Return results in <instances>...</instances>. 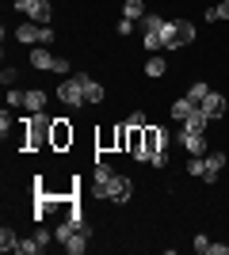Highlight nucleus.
<instances>
[{"label": "nucleus", "instance_id": "nucleus-3", "mask_svg": "<svg viewBox=\"0 0 229 255\" xmlns=\"http://www.w3.org/2000/svg\"><path fill=\"white\" fill-rule=\"evenodd\" d=\"M180 145H184L187 156H207V152H210V137L203 133V129H187V126H180Z\"/></svg>", "mask_w": 229, "mask_h": 255}, {"label": "nucleus", "instance_id": "nucleus-32", "mask_svg": "<svg viewBox=\"0 0 229 255\" xmlns=\"http://www.w3.org/2000/svg\"><path fill=\"white\" fill-rule=\"evenodd\" d=\"M149 164H153V168H168V152H153V156H149Z\"/></svg>", "mask_w": 229, "mask_h": 255}, {"label": "nucleus", "instance_id": "nucleus-31", "mask_svg": "<svg viewBox=\"0 0 229 255\" xmlns=\"http://www.w3.org/2000/svg\"><path fill=\"white\" fill-rule=\"evenodd\" d=\"M134 27H138V23H134V19H126V15H122V19H119V27H115V34H122V38H126V34H130Z\"/></svg>", "mask_w": 229, "mask_h": 255}, {"label": "nucleus", "instance_id": "nucleus-19", "mask_svg": "<svg viewBox=\"0 0 229 255\" xmlns=\"http://www.w3.org/2000/svg\"><path fill=\"white\" fill-rule=\"evenodd\" d=\"M168 73V61H164L161 53H153L149 61H145V76H149V80H157V76H164Z\"/></svg>", "mask_w": 229, "mask_h": 255}, {"label": "nucleus", "instance_id": "nucleus-8", "mask_svg": "<svg viewBox=\"0 0 229 255\" xmlns=\"http://www.w3.org/2000/svg\"><path fill=\"white\" fill-rule=\"evenodd\" d=\"M222 168H226V152H222V149H210L207 156H203V183H218Z\"/></svg>", "mask_w": 229, "mask_h": 255}, {"label": "nucleus", "instance_id": "nucleus-5", "mask_svg": "<svg viewBox=\"0 0 229 255\" xmlns=\"http://www.w3.org/2000/svg\"><path fill=\"white\" fill-rule=\"evenodd\" d=\"M130 198H134V179H130V175H119V171H115V179L107 183V202L126 206Z\"/></svg>", "mask_w": 229, "mask_h": 255}, {"label": "nucleus", "instance_id": "nucleus-37", "mask_svg": "<svg viewBox=\"0 0 229 255\" xmlns=\"http://www.w3.org/2000/svg\"><path fill=\"white\" fill-rule=\"evenodd\" d=\"M50 236H54V233H46V229H38V233H34V240H38V244L46 248V244H50Z\"/></svg>", "mask_w": 229, "mask_h": 255}, {"label": "nucleus", "instance_id": "nucleus-33", "mask_svg": "<svg viewBox=\"0 0 229 255\" xmlns=\"http://www.w3.org/2000/svg\"><path fill=\"white\" fill-rule=\"evenodd\" d=\"M15 76H19V73H15V69H11V65H8V69L0 73V84H4V88H8V84H15Z\"/></svg>", "mask_w": 229, "mask_h": 255}, {"label": "nucleus", "instance_id": "nucleus-11", "mask_svg": "<svg viewBox=\"0 0 229 255\" xmlns=\"http://www.w3.org/2000/svg\"><path fill=\"white\" fill-rule=\"evenodd\" d=\"M27 61H31V69H38V73H46V69H54V53H50V46H31V57H27Z\"/></svg>", "mask_w": 229, "mask_h": 255}, {"label": "nucleus", "instance_id": "nucleus-10", "mask_svg": "<svg viewBox=\"0 0 229 255\" xmlns=\"http://www.w3.org/2000/svg\"><path fill=\"white\" fill-rule=\"evenodd\" d=\"M115 179V171L107 168V164H96V171H92V183H88V191L96 194V198H107V183Z\"/></svg>", "mask_w": 229, "mask_h": 255}, {"label": "nucleus", "instance_id": "nucleus-28", "mask_svg": "<svg viewBox=\"0 0 229 255\" xmlns=\"http://www.w3.org/2000/svg\"><path fill=\"white\" fill-rule=\"evenodd\" d=\"M161 15H157V11H149V15H145V19H142V31H161Z\"/></svg>", "mask_w": 229, "mask_h": 255}, {"label": "nucleus", "instance_id": "nucleus-29", "mask_svg": "<svg viewBox=\"0 0 229 255\" xmlns=\"http://www.w3.org/2000/svg\"><path fill=\"white\" fill-rule=\"evenodd\" d=\"M126 126H138V129H145V126H149V118H145V111H130V118H126Z\"/></svg>", "mask_w": 229, "mask_h": 255}, {"label": "nucleus", "instance_id": "nucleus-25", "mask_svg": "<svg viewBox=\"0 0 229 255\" xmlns=\"http://www.w3.org/2000/svg\"><path fill=\"white\" fill-rule=\"evenodd\" d=\"M15 252H19V255H38V252H42V244L31 236V240H19V248H15Z\"/></svg>", "mask_w": 229, "mask_h": 255}, {"label": "nucleus", "instance_id": "nucleus-7", "mask_svg": "<svg viewBox=\"0 0 229 255\" xmlns=\"http://www.w3.org/2000/svg\"><path fill=\"white\" fill-rule=\"evenodd\" d=\"M142 137H145V160H149L153 152L168 149V141H172V133H168L164 126H145V129H142Z\"/></svg>", "mask_w": 229, "mask_h": 255}, {"label": "nucleus", "instance_id": "nucleus-23", "mask_svg": "<svg viewBox=\"0 0 229 255\" xmlns=\"http://www.w3.org/2000/svg\"><path fill=\"white\" fill-rule=\"evenodd\" d=\"M207 96H210V84H207V80H195V84L187 88V99H195V103H203Z\"/></svg>", "mask_w": 229, "mask_h": 255}, {"label": "nucleus", "instance_id": "nucleus-35", "mask_svg": "<svg viewBox=\"0 0 229 255\" xmlns=\"http://www.w3.org/2000/svg\"><path fill=\"white\" fill-rule=\"evenodd\" d=\"M214 8H218V19H229V0H218Z\"/></svg>", "mask_w": 229, "mask_h": 255}, {"label": "nucleus", "instance_id": "nucleus-18", "mask_svg": "<svg viewBox=\"0 0 229 255\" xmlns=\"http://www.w3.org/2000/svg\"><path fill=\"white\" fill-rule=\"evenodd\" d=\"M122 15L134 23H142L145 15H149V8H145V0H122Z\"/></svg>", "mask_w": 229, "mask_h": 255}, {"label": "nucleus", "instance_id": "nucleus-6", "mask_svg": "<svg viewBox=\"0 0 229 255\" xmlns=\"http://www.w3.org/2000/svg\"><path fill=\"white\" fill-rule=\"evenodd\" d=\"M73 126H69V118H54V133H50V152H65L73 149Z\"/></svg>", "mask_w": 229, "mask_h": 255}, {"label": "nucleus", "instance_id": "nucleus-30", "mask_svg": "<svg viewBox=\"0 0 229 255\" xmlns=\"http://www.w3.org/2000/svg\"><path fill=\"white\" fill-rule=\"evenodd\" d=\"M191 248H195V252H203V255H207V252H210V236H207V233H199L195 240H191Z\"/></svg>", "mask_w": 229, "mask_h": 255}, {"label": "nucleus", "instance_id": "nucleus-17", "mask_svg": "<svg viewBox=\"0 0 229 255\" xmlns=\"http://www.w3.org/2000/svg\"><path fill=\"white\" fill-rule=\"evenodd\" d=\"M195 107H199L195 99H187V96H184V99H172V107H168V115H172L176 122H187V118H191V111H195Z\"/></svg>", "mask_w": 229, "mask_h": 255}, {"label": "nucleus", "instance_id": "nucleus-27", "mask_svg": "<svg viewBox=\"0 0 229 255\" xmlns=\"http://www.w3.org/2000/svg\"><path fill=\"white\" fill-rule=\"evenodd\" d=\"M187 175L203 179V156H187Z\"/></svg>", "mask_w": 229, "mask_h": 255}, {"label": "nucleus", "instance_id": "nucleus-16", "mask_svg": "<svg viewBox=\"0 0 229 255\" xmlns=\"http://www.w3.org/2000/svg\"><path fill=\"white\" fill-rule=\"evenodd\" d=\"M96 149H99V152H107V149H119V126H115V129H111V126L96 129Z\"/></svg>", "mask_w": 229, "mask_h": 255}, {"label": "nucleus", "instance_id": "nucleus-2", "mask_svg": "<svg viewBox=\"0 0 229 255\" xmlns=\"http://www.w3.org/2000/svg\"><path fill=\"white\" fill-rule=\"evenodd\" d=\"M57 99H61V103L65 107H88L84 103V80H80V73H73V76H65V80H61V84H57V92H54Z\"/></svg>", "mask_w": 229, "mask_h": 255}, {"label": "nucleus", "instance_id": "nucleus-4", "mask_svg": "<svg viewBox=\"0 0 229 255\" xmlns=\"http://www.w3.org/2000/svg\"><path fill=\"white\" fill-rule=\"evenodd\" d=\"M15 11H23L31 23H50V19H54L50 0H15Z\"/></svg>", "mask_w": 229, "mask_h": 255}, {"label": "nucleus", "instance_id": "nucleus-20", "mask_svg": "<svg viewBox=\"0 0 229 255\" xmlns=\"http://www.w3.org/2000/svg\"><path fill=\"white\" fill-rule=\"evenodd\" d=\"M176 31H180V38H184L187 46H191V42L199 38V27H195L191 19H176Z\"/></svg>", "mask_w": 229, "mask_h": 255}, {"label": "nucleus", "instance_id": "nucleus-22", "mask_svg": "<svg viewBox=\"0 0 229 255\" xmlns=\"http://www.w3.org/2000/svg\"><path fill=\"white\" fill-rule=\"evenodd\" d=\"M15 248H19V236H15V229L4 225V229H0V252H15Z\"/></svg>", "mask_w": 229, "mask_h": 255}, {"label": "nucleus", "instance_id": "nucleus-13", "mask_svg": "<svg viewBox=\"0 0 229 255\" xmlns=\"http://www.w3.org/2000/svg\"><path fill=\"white\" fill-rule=\"evenodd\" d=\"M46 103H50V92H42V88H27V96H23V107H27L31 115L46 111Z\"/></svg>", "mask_w": 229, "mask_h": 255}, {"label": "nucleus", "instance_id": "nucleus-12", "mask_svg": "<svg viewBox=\"0 0 229 255\" xmlns=\"http://www.w3.org/2000/svg\"><path fill=\"white\" fill-rule=\"evenodd\" d=\"M161 38H164V50L172 53V50H184V38H180V31H176V19H164L161 23Z\"/></svg>", "mask_w": 229, "mask_h": 255}, {"label": "nucleus", "instance_id": "nucleus-15", "mask_svg": "<svg viewBox=\"0 0 229 255\" xmlns=\"http://www.w3.org/2000/svg\"><path fill=\"white\" fill-rule=\"evenodd\" d=\"M88 240H92V233H84V229H76V233L69 236V240H65L61 248H65L69 255H84V252H88Z\"/></svg>", "mask_w": 229, "mask_h": 255}, {"label": "nucleus", "instance_id": "nucleus-9", "mask_svg": "<svg viewBox=\"0 0 229 255\" xmlns=\"http://www.w3.org/2000/svg\"><path fill=\"white\" fill-rule=\"evenodd\" d=\"M199 107H203V115H207L210 122H218V118H222V115H226V111H229L226 96H222V92H214V88H210V96L203 99V103H199Z\"/></svg>", "mask_w": 229, "mask_h": 255}, {"label": "nucleus", "instance_id": "nucleus-34", "mask_svg": "<svg viewBox=\"0 0 229 255\" xmlns=\"http://www.w3.org/2000/svg\"><path fill=\"white\" fill-rule=\"evenodd\" d=\"M23 96H27V92H15V88H11L8 92V107H23Z\"/></svg>", "mask_w": 229, "mask_h": 255}, {"label": "nucleus", "instance_id": "nucleus-1", "mask_svg": "<svg viewBox=\"0 0 229 255\" xmlns=\"http://www.w3.org/2000/svg\"><path fill=\"white\" fill-rule=\"evenodd\" d=\"M50 133H54V118L46 115V111L23 118V149H27V152L50 149Z\"/></svg>", "mask_w": 229, "mask_h": 255}, {"label": "nucleus", "instance_id": "nucleus-14", "mask_svg": "<svg viewBox=\"0 0 229 255\" xmlns=\"http://www.w3.org/2000/svg\"><path fill=\"white\" fill-rule=\"evenodd\" d=\"M80 80H84V103H88V107L103 103V96H107V92H103V84H99V80H92L88 73H80Z\"/></svg>", "mask_w": 229, "mask_h": 255}, {"label": "nucleus", "instance_id": "nucleus-21", "mask_svg": "<svg viewBox=\"0 0 229 255\" xmlns=\"http://www.w3.org/2000/svg\"><path fill=\"white\" fill-rule=\"evenodd\" d=\"M184 126H187V129H203V133H207V129H210V118L203 115V107H195V111H191V118H187Z\"/></svg>", "mask_w": 229, "mask_h": 255}, {"label": "nucleus", "instance_id": "nucleus-24", "mask_svg": "<svg viewBox=\"0 0 229 255\" xmlns=\"http://www.w3.org/2000/svg\"><path fill=\"white\" fill-rule=\"evenodd\" d=\"M142 42H145V50H149V53L164 50V38H161V31H145V34H142Z\"/></svg>", "mask_w": 229, "mask_h": 255}, {"label": "nucleus", "instance_id": "nucleus-36", "mask_svg": "<svg viewBox=\"0 0 229 255\" xmlns=\"http://www.w3.org/2000/svg\"><path fill=\"white\" fill-rule=\"evenodd\" d=\"M207 255H229V244H210Z\"/></svg>", "mask_w": 229, "mask_h": 255}, {"label": "nucleus", "instance_id": "nucleus-26", "mask_svg": "<svg viewBox=\"0 0 229 255\" xmlns=\"http://www.w3.org/2000/svg\"><path fill=\"white\" fill-rule=\"evenodd\" d=\"M50 73H57V76H73V61H69V57H57Z\"/></svg>", "mask_w": 229, "mask_h": 255}]
</instances>
